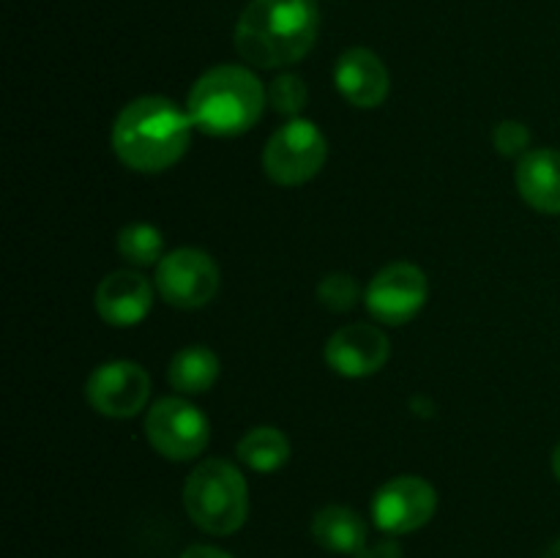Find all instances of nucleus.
Here are the masks:
<instances>
[{"label":"nucleus","instance_id":"obj_1","mask_svg":"<svg viewBox=\"0 0 560 558\" xmlns=\"http://www.w3.org/2000/svg\"><path fill=\"white\" fill-rule=\"evenodd\" d=\"M315 0H252L235 25V49L257 69L299 63L317 42Z\"/></svg>","mask_w":560,"mask_h":558},{"label":"nucleus","instance_id":"obj_2","mask_svg":"<svg viewBox=\"0 0 560 558\" xmlns=\"http://www.w3.org/2000/svg\"><path fill=\"white\" fill-rule=\"evenodd\" d=\"M189 113L167 96H140L126 104L113 126V148L126 167L162 173L180 162L191 142Z\"/></svg>","mask_w":560,"mask_h":558},{"label":"nucleus","instance_id":"obj_3","mask_svg":"<svg viewBox=\"0 0 560 558\" xmlns=\"http://www.w3.org/2000/svg\"><path fill=\"white\" fill-rule=\"evenodd\" d=\"M268 91L244 66H213L191 85L186 113L195 129L211 137H235L260 120Z\"/></svg>","mask_w":560,"mask_h":558},{"label":"nucleus","instance_id":"obj_4","mask_svg":"<svg viewBox=\"0 0 560 558\" xmlns=\"http://www.w3.org/2000/svg\"><path fill=\"white\" fill-rule=\"evenodd\" d=\"M184 507L197 528L213 536H230L246 523L249 487L228 460H202L184 485Z\"/></svg>","mask_w":560,"mask_h":558},{"label":"nucleus","instance_id":"obj_5","mask_svg":"<svg viewBox=\"0 0 560 558\" xmlns=\"http://www.w3.org/2000/svg\"><path fill=\"white\" fill-rule=\"evenodd\" d=\"M328 159V142L312 120L293 118L277 129L262 151V170L279 186H301L315 178Z\"/></svg>","mask_w":560,"mask_h":558},{"label":"nucleus","instance_id":"obj_6","mask_svg":"<svg viewBox=\"0 0 560 558\" xmlns=\"http://www.w3.org/2000/svg\"><path fill=\"white\" fill-rule=\"evenodd\" d=\"M145 438L162 457L186 463L206 452L211 425L197 405L184 397H162L145 416Z\"/></svg>","mask_w":560,"mask_h":558},{"label":"nucleus","instance_id":"obj_7","mask_svg":"<svg viewBox=\"0 0 560 558\" xmlns=\"http://www.w3.org/2000/svg\"><path fill=\"white\" fill-rule=\"evenodd\" d=\"M219 266L202 249L180 246L162 257L156 266V290L170 306L200 310L219 293Z\"/></svg>","mask_w":560,"mask_h":558},{"label":"nucleus","instance_id":"obj_8","mask_svg":"<svg viewBox=\"0 0 560 558\" xmlns=\"http://www.w3.org/2000/svg\"><path fill=\"white\" fill-rule=\"evenodd\" d=\"M427 295H430V284L419 266L392 263V266L381 268L366 284L364 304L377 323L405 326L424 310Z\"/></svg>","mask_w":560,"mask_h":558},{"label":"nucleus","instance_id":"obj_9","mask_svg":"<svg viewBox=\"0 0 560 558\" xmlns=\"http://www.w3.org/2000/svg\"><path fill=\"white\" fill-rule=\"evenodd\" d=\"M85 397L96 414L109 419H131L151 397V377L137 361H107L91 372Z\"/></svg>","mask_w":560,"mask_h":558},{"label":"nucleus","instance_id":"obj_10","mask_svg":"<svg viewBox=\"0 0 560 558\" xmlns=\"http://www.w3.org/2000/svg\"><path fill=\"white\" fill-rule=\"evenodd\" d=\"M438 509V492L421 476H397L372 498V520L386 534H410L424 528Z\"/></svg>","mask_w":560,"mask_h":558},{"label":"nucleus","instance_id":"obj_11","mask_svg":"<svg viewBox=\"0 0 560 558\" xmlns=\"http://www.w3.org/2000/svg\"><path fill=\"white\" fill-rule=\"evenodd\" d=\"M388 356V337L372 323H350L334 332L326 342V364L345 377L375 375Z\"/></svg>","mask_w":560,"mask_h":558},{"label":"nucleus","instance_id":"obj_12","mask_svg":"<svg viewBox=\"0 0 560 558\" xmlns=\"http://www.w3.org/2000/svg\"><path fill=\"white\" fill-rule=\"evenodd\" d=\"M334 82H337L339 93H342L353 107L361 109L381 107L388 96V88H392L388 69L383 66V60L366 47L345 49V53L339 55L337 66H334Z\"/></svg>","mask_w":560,"mask_h":558},{"label":"nucleus","instance_id":"obj_13","mask_svg":"<svg viewBox=\"0 0 560 558\" xmlns=\"http://www.w3.org/2000/svg\"><path fill=\"white\" fill-rule=\"evenodd\" d=\"M153 306V288L142 274L113 271L98 282L96 312L104 323L118 328L137 326Z\"/></svg>","mask_w":560,"mask_h":558},{"label":"nucleus","instance_id":"obj_14","mask_svg":"<svg viewBox=\"0 0 560 558\" xmlns=\"http://www.w3.org/2000/svg\"><path fill=\"white\" fill-rule=\"evenodd\" d=\"M517 191L530 208L560 217V151L536 148L517 164Z\"/></svg>","mask_w":560,"mask_h":558},{"label":"nucleus","instance_id":"obj_15","mask_svg":"<svg viewBox=\"0 0 560 558\" xmlns=\"http://www.w3.org/2000/svg\"><path fill=\"white\" fill-rule=\"evenodd\" d=\"M312 536L323 550L355 556L366 545V523L348 507H326L312 520Z\"/></svg>","mask_w":560,"mask_h":558},{"label":"nucleus","instance_id":"obj_16","mask_svg":"<svg viewBox=\"0 0 560 558\" xmlns=\"http://www.w3.org/2000/svg\"><path fill=\"white\" fill-rule=\"evenodd\" d=\"M219 377V356L202 345H189L178 350L170 361L167 381L175 392L202 394L217 383Z\"/></svg>","mask_w":560,"mask_h":558},{"label":"nucleus","instance_id":"obj_17","mask_svg":"<svg viewBox=\"0 0 560 558\" xmlns=\"http://www.w3.org/2000/svg\"><path fill=\"white\" fill-rule=\"evenodd\" d=\"M238 457L257 474H273L290 460V441L277 427H255L238 441Z\"/></svg>","mask_w":560,"mask_h":558},{"label":"nucleus","instance_id":"obj_18","mask_svg":"<svg viewBox=\"0 0 560 558\" xmlns=\"http://www.w3.org/2000/svg\"><path fill=\"white\" fill-rule=\"evenodd\" d=\"M118 252L126 263L131 266H153V263H162L164 257V235L159 233V228L145 222L126 224L118 233Z\"/></svg>","mask_w":560,"mask_h":558},{"label":"nucleus","instance_id":"obj_19","mask_svg":"<svg viewBox=\"0 0 560 558\" xmlns=\"http://www.w3.org/2000/svg\"><path fill=\"white\" fill-rule=\"evenodd\" d=\"M310 102V91H306L304 80L299 74H279L277 80L268 85V104L277 109L279 115L295 118L301 109Z\"/></svg>","mask_w":560,"mask_h":558},{"label":"nucleus","instance_id":"obj_20","mask_svg":"<svg viewBox=\"0 0 560 558\" xmlns=\"http://www.w3.org/2000/svg\"><path fill=\"white\" fill-rule=\"evenodd\" d=\"M317 299L326 310L331 312H348L359 304L361 288L350 274H328L317 284Z\"/></svg>","mask_w":560,"mask_h":558},{"label":"nucleus","instance_id":"obj_21","mask_svg":"<svg viewBox=\"0 0 560 558\" xmlns=\"http://www.w3.org/2000/svg\"><path fill=\"white\" fill-rule=\"evenodd\" d=\"M492 142H495V151L501 156H520L523 159L528 153L530 146V131L528 126L520 124V120H501L492 131Z\"/></svg>","mask_w":560,"mask_h":558},{"label":"nucleus","instance_id":"obj_22","mask_svg":"<svg viewBox=\"0 0 560 558\" xmlns=\"http://www.w3.org/2000/svg\"><path fill=\"white\" fill-rule=\"evenodd\" d=\"M353 558H402V547L392 539H381V542H366Z\"/></svg>","mask_w":560,"mask_h":558},{"label":"nucleus","instance_id":"obj_23","mask_svg":"<svg viewBox=\"0 0 560 558\" xmlns=\"http://www.w3.org/2000/svg\"><path fill=\"white\" fill-rule=\"evenodd\" d=\"M180 558H233L230 553L219 550V547H211V545H195L189 547L186 553H180Z\"/></svg>","mask_w":560,"mask_h":558},{"label":"nucleus","instance_id":"obj_24","mask_svg":"<svg viewBox=\"0 0 560 558\" xmlns=\"http://www.w3.org/2000/svg\"><path fill=\"white\" fill-rule=\"evenodd\" d=\"M552 470H556V476L560 481V443L556 446V452H552Z\"/></svg>","mask_w":560,"mask_h":558},{"label":"nucleus","instance_id":"obj_25","mask_svg":"<svg viewBox=\"0 0 560 558\" xmlns=\"http://www.w3.org/2000/svg\"><path fill=\"white\" fill-rule=\"evenodd\" d=\"M545 558H560V539H558V542H552V545L547 547Z\"/></svg>","mask_w":560,"mask_h":558}]
</instances>
